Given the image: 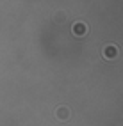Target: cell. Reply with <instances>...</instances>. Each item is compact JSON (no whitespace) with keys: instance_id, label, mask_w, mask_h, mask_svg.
I'll return each instance as SVG.
<instances>
[{"instance_id":"obj_2","label":"cell","mask_w":123,"mask_h":126,"mask_svg":"<svg viewBox=\"0 0 123 126\" xmlns=\"http://www.w3.org/2000/svg\"><path fill=\"white\" fill-rule=\"evenodd\" d=\"M55 115H57V119H59V121H66L70 117V108L68 107H59L55 110Z\"/></svg>"},{"instance_id":"obj_1","label":"cell","mask_w":123,"mask_h":126,"mask_svg":"<svg viewBox=\"0 0 123 126\" xmlns=\"http://www.w3.org/2000/svg\"><path fill=\"white\" fill-rule=\"evenodd\" d=\"M103 57L107 59V61H111V59H116L118 57V48L114 45H107L103 48Z\"/></svg>"},{"instance_id":"obj_3","label":"cell","mask_w":123,"mask_h":126,"mask_svg":"<svg viewBox=\"0 0 123 126\" xmlns=\"http://www.w3.org/2000/svg\"><path fill=\"white\" fill-rule=\"evenodd\" d=\"M86 32H87V25L86 23L79 21V23L73 25V34H75V36H84Z\"/></svg>"}]
</instances>
